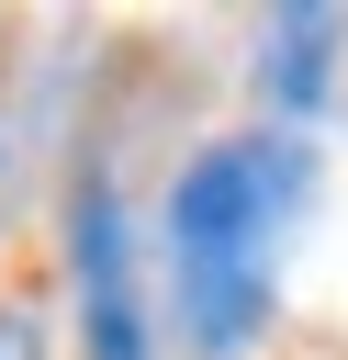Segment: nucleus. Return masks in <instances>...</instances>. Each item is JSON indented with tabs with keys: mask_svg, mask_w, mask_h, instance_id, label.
Returning <instances> with one entry per match:
<instances>
[{
	"mask_svg": "<svg viewBox=\"0 0 348 360\" xmlns=\"http://www.w3.org/2000/svg\"><path fill=\"white\" fill-rule=\"evenodd\" d=\"M314 202H326V135L213 124L168 158V180L146 191L168 360H258L281 338V292Z\"/></svg>",
	"mask_w": 348,
	"mask_h": 360,
	"instance_id": "1",
	"label": "nucleus"
},
{
	"mask_svg": "<svg viewBox=\"0 0 348 360\" xmlns=\"http://www.w3.org/2000/svg\"><path fill=\"white\" fill-rule=\"evenodd\" d=\"M56 338L67 360H168L146 191L123 180L112 146H79L56 180Z\"/></svg>",
	"mask_w": 348,
	"mask_h": 360,
	"instance_id": "2",
	"label": "nucleus"
},
{
	"mask_svg": "<svg viewBox=\"0 0 348 360\" xmlns=\"http://www.w3.org/2000/svg\"><path fill=\"white\" fill-rule=\"evenodd\" d=\"M326 112H348V11H326V0L258 11L247 22V124L314 135Z\"/></svg>",
	"mask_w": 348,
	"mask_h": 360,
	"instance_id": "3",
	"label": "nucleus"
},
{
	"mask_svg": "<svg viewBox=\"0 0 348 360\" xmlns=\"http://www.w3.org/2000/svg\"><path fill=\"white\" fill-rule=\"evenodd\" d=\"M0 360H67L56 315H45V304H22V292H0Z\"/></svg>",
	"mask_w": 348,
	"mask_h": 360,
	"instance_id": "4",
	"label": "nucleus"
},
{
	"mask_svg": "<svg viewBox=\"0 0 348 360\" xmlns=\"http://www.w3.org/2000/svg\"><path fill=\"white\" fill-rule=\"evenodd\" d=\"M22 158H34V124H22V101H11V56H0V191L22 180Z\"/></svg>",
	"mask_w": 348,
	"mask_h": 360,
	"instance_id": "5",
	"label": "nucleus"
}]
</instances>
